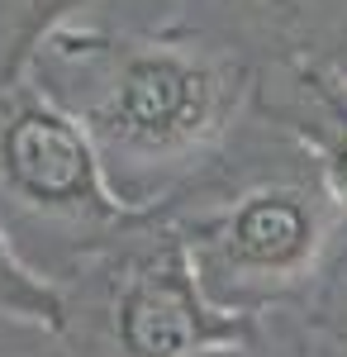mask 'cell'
Masks as SVG:
<instances>
[{
	"instance_id": "cell-1",
	"label": "cell",
	"mask_w": 347,
	"mask_h": 357,
	"mask_svg": "<svg viewBox=\"0 0 347 357\" xmlns=\"http://www.w3.org/2000/svg\"><path fill=\"white\" fill-rule=\"evenodd\" d=\"M5 176L38 205H95V167L81 134L48 110H29L5 129Z\"/></svg>"
},
{
	"instance_id": "cell-2",
	"label": "cell",
	"mask_w": 347,
	"mask_h": 357,
	"mask_svg": "<svg viewBox=\"0 0 347 357\" xmlns=\"http://www.w3.org/2000/svg\"><path fill=\"white\" fill-rule=\"evenodd\" d=\"M205 110H210V82L195 67L171 62V57L134 62L119 82V96H114L119 134L134 143H148V148L190 138L200 129Z\"/></svg>"
},
{
	"instance_id": "cell-3",
	"label": "cell",
	"mask_w": 347,
	"mask_h": 357,
	"mask_svg": "<svg viewBox=\"0 0 347 357\" xmlns=\"http://www.w3.org/2000/svg\"><path fill=\"white\" fill-rule=\"evenodd\" d=\"M314 243V215L286 191H267L242 200L229 224V252L242 267L257 272H286Z\"/></svg>"
},
{
	"instance_id": "cell-4",
	"label": "cell",
	"mask_w": 347,
	"mask_h": 357,
	"mask_svg": "<svg viewBox=\"0 0 347 357\" xmlns=\"http://www.w3.org/2000/svg\"><path fill=\"white\" fill-rule=\"evenodd\" d=\"M119 333L134 357H181L200 343V314L176 281H143L119 314Z\"/></svg>"
},
{
	"instance_id": "cell-5",
	"label": "cell",
	"mask_w": 347,
	"mask_h": 357,
	"mask_svg": "<svg viewBox=\"0 0 347 357\" xmlns=\"http://www.w3.org/2000/svg\"><path fill=\"white\" fill-rule=\"evenodd\" d=\"M181 357H238V353H229V348H190Z\"/></svg>"
},
{
	"instance_id": "cell-6",
	"label": "cell",
	"mask_w": 347,
	"mask_h": 357,
	"mask_svg": "<svg viewBox=\"0 0 347 357\" xmlns=\"http://www.w3.org/2000/svg\"><path fill=\"white\" fill-rule=\"evenodd\" d=\"M338 176H343V186H347V134H343V153H338Z\"/></svg>"
},
{
	"instance_id": "cell-7",
	"label": "cell",
	"mask_w": 347,
	"mask_h": 357,
	"mask_svg": "<svg viewBox=\"0 0 347 357\" xmlns=\"http://www.w3.org/2000/svg\"><path fill=\"white\" fill-rule=\"evenodd\" d=\"M0 272H5V252H0Z\"/></svg>"
}]
</instances>
